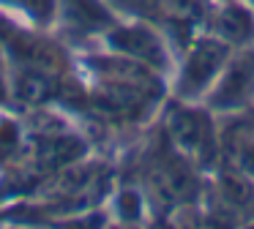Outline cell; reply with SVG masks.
Listing matches in <instances>:
<instances>
[{
    "label": "cell",
    "mask_w": 254,
    "mask_h": 229,
    "mask_svg": "<svg viewBox=\"0 0 254 229\" xmlns=\"http://www.w3.org/2000/svg\"><path fill=\"white\" fill-rule=\"evenodd\" d=\"M112 27V16L101 0H58V19L52 33L63 30L68 38H90L104 36Z\"/></svg>",
    "instance_id": "1"
}]
</instances>
